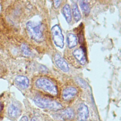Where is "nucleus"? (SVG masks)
<instances>
[{
    "instance_id": "1",
    "label": "nucleus",
    "mask_w": 121,
    "mask_h": 121,
    "mask_svg": "<svg viewBox=\"0 0 121 121\" xmlns=\"http://www.w3.org/2000/svg\"><path fill=\"white\" fill-rule=\"evenodd\" d=\"M27 31L30 37L34 41L39 42L43 39V27L40 23L28 21L26 24Z\"/></svg>"
},
{
    "instance_id": "2",
    "label": "nucleus",
    "mask_w": 121,
    "mask_h": 121,
    "mask_svg": "<svg viewBox=\"0 0 121 121\" xmlns=\"http://www.w3.org/2000/svg\"><path fill=\"white\" fill-rule=\"evenodd\" d=\"M35 104L41 108L52 109L53 110H58L62 109V105L58 102L52 100L39 96H36L34 98Z\"/></svg>"
},
{
    "instance_id": "3",
    "label": "nucleus",
    "mask_w": 121,
    "mask_h": 121,
    "mask_svg": "<svg viewBox=\"0 0 121 121\" xmlns=\"http://www.w3.org/2000/svg\"><path fill=\"white\" fill-rule=\"evenodd\" d=\"M36 86L53 96L58 94V90L56 86L50 80L45 78H41L37 79L35 82Z\"/></svg>"
},
{
    "instance_id": "4",
    "label": "nucleus",
    "mask_w": 121,
    "mask_h": 121,
    "mask_svg": "<svg viewBox=\"0 0 121 121\" xmlns=\"http://www.w3.org/2000/svg\"><path fill=\"white\" fill-rule=\"evenodd\" d=\"M51 33L54 43L60 48H63L64 45V36L59 26L55 25L51 29Z\"/></svg>"
},
{
    "instance_id": "5",
    "label": "nucleus",
    "mask_w": 121,
    "mask_h": 121,
    "mask_svg": "<svg viewBox=\"0 0 121 121\" xmlns=\"http://www.w3.org/2000/svg\"><path fill=\"white\" fill-rule=\"evenodd\" d=\"M53 60L55 64L60 69L65 72L69 71V65L60 54L59 53H56L54 56Z\"/></svg>"
},
{
    "instance_id": "6",
    "label": "nucleus",
    "mask_w": 121,
    "mask_h": 121,
    "mask_svg": "<svg viewBox=\"0 0 121 121\" xmlns=\"http://www.w3.org/2000/svg\"><path fill=\"white\" fill-rule=\"evenodd\" d=\"M89 116L87 106L84 104H79L77 111V118L78 121H86Z\"/></svg>"
},
{
    "instance_id": "7",
    "label": "nucleus",
    "mask_w": 121,
    "mask_h": 121,
    "mask_svg": "<svg viewBox=\"0 0 121 121\" xmlns=\"http://www.w3.org/2000/svg\"><path fill=\"white\" fill-rule=\"evenodd\" d=\"M77 94V90L73 87H67L62 93V97L65 101H69L74 98Z\"/></svg>"
},
{
    "instance_id": "8",
    "label": "nucleus",
    "mask_w": 121,
    "mask_h": 121,
    "mask_svg": "<svg viewBox=\"0 0 121 121\" xmlns=\"http://www.w3.org/2000/svg\"><path fill=\"white\" fill-rule=\"evenodd\" d=\"M15 81L16 84L22 89L27 88L29 85L28 78L24 76L19 75L15 78Z\"/></svg>"
},
{
    "instance_id": "9",
    "label": "nucleus",
    "mask_w": 121,
    "mask_h": 121,
    "mask_svg": "<svg viewBox=\"0 0 121 121\" xmlns=\"http://www.w3.org/2000/svg\"><path fill=\"white\" fill-rule=\"evenodd\" d=\"M73 55L76 60L82 65H84L86 62V58L83 51L81 49H76L74 50Z\"/></svg>"
},
{
    "instance_id": "10",
    "label": "nucleus",
    "mask_w": 121,
    "mask_h": 121,
    "mask_svg": "<svg viewBox=\"0 0 121 121\" xmlns=\"http://www.w3.org/2000/svg\"><path fill=\"white\" fill-rule=\"evenodd\" d=\"M8 112L9 116L13 119L18 117L21 113V110L20 108L15 104H11L8 108Z\"/></svg>"
},
{
    "instance_id": "11",
    "label": "nucleus",
    "mask_w": 121,
    "mask_h": 121,
    "mask_svg": "<svg viewBox=\"0 0 121 121\" xmlns=\"http://www.w3.org/2000/svg\"><path fill=\"white\" fill-rule=\"evenodd\" d=\"M67 43L68 47L69 49L76 47L78 44L77 36L72 33H69L67 35Z\"/></svg>"
},
{
    "instance_id": "12",
    "label": "nucleus",
    "mask_w": 121,
    "mask_h": 121,
    "mask_svg": "<svg viewBox=\"0 0 121 121\" xmlns=\"http://www.w3.org/2000/svg\"><path fill=\"white\" fill-rule=\"evenodd\" d=\"M62 13L63 15L68 23H70L71 21L72 16H71V8L69 4H66L62 8Z\"/></svg>"
},
{
    "instance_id": "13",
    "label": "nucleus",
    "mask_w": 121,
    "mask_h": 121,
    "mask_svg": "<svg viewBox=\"0 0 121 121\" xmlns=\"http://www.w3.org/2000/svg\"><path fill=\"white\" fill-rule=\"evenodd\" d=\"M60 116L64 120H70L72 119L75 116L74 111L70 108H68L64 110L61 112Z\"/></svg>"
},
{
    "instance_id": "14",
    "label": "nucleus",
    "mask_w": 121,
    "mask_h": 121,
    "mask_svg": "<svg viewBox=\"0 0 121 121\" xmlns=\"http://www.w3.org/2000/svg\"><path fill=\"white\" fill-rule=\"evenodd\" d=\"M72 14L76 22H78L79 21L81 18V13L79 11L78 7L76 3H74L72 6Z\"/></svg>"
},
{
    "instance_id": "15",
    "label": "nucleus",
    "mask_w": 121,
    "mask_h": 121,
    "mask_svg": "<svg viewBox=\"0 0 121 121\" xmlns=\"http://www.w3.org/2000/svg\"><path fill=\"white\" fill-rule=\"evenodd\" d=\"M79 3L80 8L82 10L83 12L86 15H88L90 11V7L88 4L87 2H86V1L83 0L79 1Z\"/></svg>"
},
{
    "instance_id": "16",
    "label": "nucleus",
    "mask_w": 121,
    "mask_h": 121,
    "mask_svg": "<svg viewBox=\"0 0 121 121\" xmlns=\"http://www.w3.org/2000/svg\"><path fill=\"white\" fill-rule=\"evenodd\" d=\"M21 50L23 54L26 56H29L31 54V52L29 48L26 44H22L21 45Z\"/></svg>"
},
{
    "instance_id": "17",
    "label": "nucleus",
    "mask_w": 121,
    "mask_h": 121,
    "mask_svg": "<svg viewBox=\"0 0 121 121\" xmlns=\"http://www.w3.org/2000/svg\"><path fill=\"white\" fill-rule=\"evenodd\" d=\"M61 1L60 0H54L53 1L54 2V6L55 7V8H57L58 7H59V6L60 5V4L61 3Z\"/></svg>"
},
{
    "instance_id": "18",
    "label": "nucleus",
    "mask_w": 121,
    "mask_h": 121,
    "mask_svg": "<svg viewBox=\"0 0 121 121\" xmlns=\"http://www.w3.org/2000/svg\"><path fill=\"white\" fill-rule=\"evenodd\" d=\"M20 121H28V118L26 116H24L21 118Z\"/></svg>"
},
{
    "instance_id": "19",
    "label": "nucleus",
    "mask_w": 121,
    "mask_h": 121,
    "mask_svg": "<svg viewBox=\"0 0 121 121\" xmlns=\"http://www.w3.org/2000/svg\"><path fill=\"white\" fill-rule=\"evenodd\" d=\"M3 109V105L2 103L0 102V112Z\"/></svg>"
},
{
    "instance_id": "20",
    "label": "nucleus",
    "mask_w": 121,
    "mask_h": 121,
    "mask_svg": "<svg viewBox=\"0 0 121 121\" xmlns=\"http://www.w3.org/2000/svg\"><path fill=\"white\" fill-rule=\"evenodd\" d=\"M36 121V119H35V118H33L32 119V121Z\"/></svg>"
}]
</instances>
